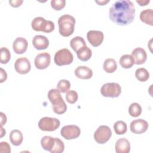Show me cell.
Returning <instances> with one entry per match:
<instances>
[{"label": "cell", "mask_w": 153, "mask_h": 153, "mask_svg": "<svg viewBox=\"0 0 153 153\" xmlns=\"http://www.w3.org/2000/svg\"><path fill=\"white\" fill-rule=\"evenodd\" d=\"M135 16V8L129 0L115 1L109 10L110 20L118 25L126 26L131 23Z\"/></svg>", "instance_id": "1"}, {"label": "cell", "mask_w": 153, "mask_h": 153, "mask_svg": "<svg viewBox=\"0 0 153 153\" xmlns=\"http://www.w3.org/2000/svg\"><path fill=\"white\" fill-rule=\"evenodd\" d=\"M75 25V19L73 16L69 14L61 16L58 19L60 34L64 37L69 36L74 33Z\"/></svg>", "instance_id": "2"}, {"label": "cell", "mask_w": 153, "mask_h": 153, "mask_svg": "<svg viewBox=\"0 0 153 153\" xmlns=\"http://www.w3.org/2000/svg\"><path fill=\"white\" fill-rule=\"evenodd\" d=\"M32 29L35 31H42L45 33L51 32L54 29V24L50 20H46L42 17L34 18L31 23Z\"/></svg>", "instance_id": "3"}, {"label": "cell", "mask_w": 153, "mask_h": 153, "mask_svg": "<svg viewBox=\"0 0 153 153\" xmlns=\"http://www.w3.org/2000/svg\"><path fill=\"white\" fill-rule=\"evenodd\" d=\"M74 56L67 48H62L57 51L54 55V63L58 66L68 65L72 63Z\"/></svg>", "instance_id": "4"}, {"label": "cell", "mask_w": 153, "mask_h": 153, "mask_svg": "<svg viewBox=\"0 0 153 153\" xmlns=\"http://www.w3.org/2000/svg\"><path fill=\"white\" fill-rule=\"evenodd\" d=\"M100 93L104 97H117L121 93V87L117 82L105 83L102 86Z\"/></svg>", "instance_id": "5"}, {"label": "cell", "mask_w": 153, "mask_h": 153, "mask_svg": "<svg viewBox=\"0 0 153 153\" xmlns=\"http://www.w3.org/2000/svg\"><path fill=\"white\" fill-rule=\"evenodd\" d=\"M60 125V121L56 118L45 117L38 122V127L42 131H53L57 129Z\"/></svg>", "instance_id": "6"}, {"label": "cell", "mask_w": 153, "mask_h": 153, "mask_svg": "<svg viewBox=\"0 0 153 153\" xmlns=\"http://www.w3.org/2000/svg\"><path fill=\"white\" fill-rule=\"evenodd\" d=\"M112 136V131L110 128L107 126H100L94 133V139L95 141L100 144H103L107 142Z\"/></svg>", "instance_id": "7"}, {"label": "cell", "mask_w": 153, "mask_h": 153, "mask_svg": "<svg viewBox=\"0 0 153 153\" xmlns=\"http://www.w3.org/2000/svg\"><path fill=\"white\" fill-rule=\"evenodd\" d=\"M81 130L79 127L75 125L65 126L60 130L61 136L67 140L75 139L79 136Z\"/></svg>", "instance_id": "8"}, {"label": "cell", "mask_w": 153, "mask_h": 153, "mask_svg": "<svg viewBox=\"0 0 153 153\" xmlns=\"http://www.w3.org/2000/svg\"><path fill=\"white\" fill-rule=\"evenodd\" d=\"M51 57L49 53L47 52L38 54L35 58L34 64L38 69H44L50 64Z\"/></svg>", "instance_id": "9"}, {"label": "cell", "mask_w": 153, "mask_h": 153, "mask_svg": "<svg viewBox=\"0 0 153 153\" xmlns=\"http://www.w3.org/2000/svg\"><path fill=\"white\" fill-rule=\"evenodd\" d=\"M14 68L16 72L20 74H27L31 69L30 63L27 58L20 57L16 60Z\"/></svg>", "instance_id": "10"}, {"label": "cell", "mask_w": 153, "mask_h": 153, "mask_svg": "<svg viewBox=\"0 0 153 153\" xmlns=\"http://www.w3.org/2000/svg\"><path fill=\"white\" fill-rule=\"evenodd\" d=\"M130 128L132 133L142 134L148 128V123L143 119H137L132 121L130 125Z\"/></svg>", "instance_id": "11"}, {"label": "cell", "mask_w": 153, "mask_h": 153, "mask_svg": "<svg viewBox=\"0 0 153 153\" xmlns=\"http://www.w3.org/2000/svg\"><path fill=\"white\" fill-rule=\"evenodd\" d=\"M104 35L102 31L91 30L87 33V38L88 42L93 47L99 46L103 41Z\"/></svg>", "instance_id": "12"}, {"label": "cell", "mask_w": 153, "mask_h": 153, "mask_svg": "<svg viewBox=\"0 0 153 153\" xmlns=\"http://www.w3.org/2000/svg\"><path fill=\"white\" fill-rule=\"evenodd\" d=\"M134 60V63L136 65H142L145 62L147 58L146 51L142 47H137L134 48L131 55Z\"/></svg>", "instance_id": "13"}, {"label": "cell", "mask_w": 153, "mask_h": 153, "mask_svg": "<svg viewBox=\"0 0 153 153\" xmlns=\"http://www.w3.org/2000/svg\"><path fill=\"white\" fill-rule=\"evenodd\" d=\"M28 42L27 40L23 37L17 38L13 42V50L16 54H20L24 53L27 48Z\"/></svg>", "instance_id": "14"}, {"label": "cell", "mask_w": 153, "mask_h": 153, "mask_svg": "<svg viewBox=\"0 0 153 153\" xmlns=\"http://www.w3.org/2000/svg\"><path fill=\"white\" fill-rule=\"evenodd\" d=\"M32 44L36 50H44L48 47L49 41L46 36L38 35L33 38Z\"/></svg>", "instance_id": "15"}, {"label": "cell", "mask_w": 153, "mask_h": 153, "mask_svg": "<svg viewBox=\"0 0 153 153\" xmlns=\"http://www.w3.org/2000/svg\"><path fill=\"white\" fill-rule=\"evenodd\" d=\"M75 75L80 79H88L92 77V70L85 66H78L75 70Z\"/></svg>", "instance_id": "16"}, {"label": "cell", "mask_w": 153, "mask_h": 153, "mask_svg": "<svg viewBox=\"0 0 153 153\" xmlns=\"http://www.w3.org/2000/svg\"><path fill=\"white\" fill-rule=\"evenodd\" d=\"M48 98L52 103V106H57L65 102L61 96L60 92L57 89H51L48 92Z\"/></svg>", "instance_id": "17"}, {"label": "cell", "mask_w": 153, "mask_h": 153, "mask_svg": "<svg viewBox=\"0 0 153 153\" xmlns=\"http://www.w3.org/2000/svg\"><path fill=\"white\" fill-rule=\"evenodd\" d=\"M115 148L117 153H128L130 151V144L127 139L120 138L117 140Z\"/></svg>", "instance_id": "18"}, {"label": "cell", "mask_w": 153, "mask_h": 153, "mask_svg": "<svg viewBox=\"0 0 153 153\" xmlns=\"http://www.w3.org/2000/svg\"><path fill=\"white\" fill-rule=\"evenodd\" d=\"M140 20L150 26L153 25V11L152 9H146L141 11L140 14Z\"/></svg>", "instance_id": "19"}, {"label": "cell", "mask_w": 153, "mask_h": 153, "mask_svg": "<svg viewBox=\"0 0 153 153\" xmlns=\"http://www.w3.org/2000/svg\"><path fill=\"white\" fill-rule=\"evenodd\" d=\"M23 134L19 130H13L10 134L11 143L14 146H19L23 142Z\"/></svg>", "instance_id": "20"}, {"label": "cell", "mask_w": 153, "mask_h": 153, "mask_svg": "<svg viewBox=\"0 0 153 153\" xmlns=\"http://www.w3.org/2000/svg\"><path fill=\"white\" fill-rule=\"evenodd\" d=\"M70 46L75 52H76L81 48L86 46V43L82 37L77 36L73 38L70 41Z\"/></svg>", "instance_id": "21"}, {"label": "cell", "mask_w": 153, "mask_h": 153, "mask_svg": "<svg viewBox=\"0 0 153 153\" xmlns=\"http://www.w3.org/2000/svg\"><path fill=\"white\" fill-rule=\"evenodd\" d=\"M76 53L78 58L80 60L83 62L88 60L90 59L92 54V51L91 49L88 47H87V45L81 48Z\"/></svg>", "instance_id": "22"}, {"label": "cell", "mask_w": 153, "mask_h": 153, "mask_svg": "<svg viewBox=\"0 0 153 153\" xmlns=\"http://www.w3.org/2000/svg\"><path fill=\"white\" fill-rule=\"evenodd\" d=\"M55 142V139L49 136H44L41 140V145L42 148L48 151H51Z\"/></svg>", "instance_id": "23"}, {"label": "cell", "mask_w": 153, "mask_h": 153, "mask_svg": "<svg viewBox=\"0 0 153 153\" xmlns=\"http://www.w3.org/2000/svg\"><path fill=\"white\" fill-rule=\"evenodd\" d=\"M119 63L122 68L126 69L131 68L134 64V62L132 56L129 54L123 55L120 59Z\"/></svg>", "instance_id": "24"}, {"label": "cell", "mask_w": 153, "mask_h": 153, "mask_svg": "<svg viewBox=\"0 0 153 153\" xmlns=\"http://www.w3.org/2000/svg\"><path fill=\"white\" fill-rule=\"evenodd\" d=\"M103 68L104 71L107 73H112L116 71L117 68V64L114 59L108 58L105 60Z\"/></svg>", "instance_id": "25"}, {"label": "cell", "mask_w": 153, "mask_h": 153, "mask_svg": "<svg viewBox=\"0 0 153 153\" xmlns=\"http://www.w3.org/2000/svg\"><path fill=\"white\" fill-rule=\"evenodd\" d=\"M135 76L139 81L145 82L149 78V74L145 68H140L136 69L135 72Z\"/></svg>", "instance_id": "26"}, {"label": "cell", "mask_w": 153, "mask_h": 153, "mask_svg": "<svg viewBox=\"0 0 153 153\" xmlns=\"http://www.w3.org/2000/svg\"><path fill=\"white\" fill-rule=\"evenodd\" d=\"M114 129L117 134H123L127 131V124L123 121H117L114 124Z\"/></svg>", "instance_id": "27"}, {"label": "cell", "mask_w": 153, "mask_h": 153, "mask_svg": "<svg viewBox=\"0 0 153 153\" xmlns=\"http://www.w3.org/2000/svg\"><path fill=\"white\" fill-rule=\"evenodd\" d=\"M129 114L133 117H139L142 113V108L137 103H132L128 108Z\"/></svg>", "instance_id": "28"}, {"label": "cell", "mask_w": 153, "mask_h": 153, "mask_svg": "<svg viewBox=\"0 0 153 153\" xmlns=\"http://www.w3.org/2000/svg\"><path fill=\"white\" fill-rule=\"evenodd\" d=\"M11 58L9 50L6 47H1L0 50V61L2 64L7 63Z\"/></svg>", "instance_id": "29"}, {"label": "cell", "mask_w": 153, "mask_h": 153, "mask_svg": "<svg viewBox=\"0 0 153 153\" xmlns=\"http://www.w3.org/2000/svg\"><path fill=\"white\" fill-rule=\"evenodd\" d=\"M55 142L54 146L51 150V153H61L63 152L65 149V145L62 140H61L59 138L54 137Z\"/></svg>", "instance_id": "30"}, {"label": "cell", "mask_w": 153, "mask_h": 153, "mask_svg": "<svg viewBox=\"0 0 153 153\" xmlns=\"http://www.w3.org/2000/svg\"><path fill=\"white\" fill-rule=\"evenodd\" d=\"M71 87V83L68 80L61 79L57 84V89L62 93L68 91Z\"/></svg>", "instance_id": "31"}, {"label": "cell", "mask_w": 153, "mask_h": 153, "mask_svg": "<svg viewBox=\"0 0 153 153\" xmlns=\"http://www.w3.org/2000/svg\"><path fill=\"white\" fill-rule=\"evenodd\" d=\"M66 100L69 103H75L78 100V93L75 90H68L66 94Z\"/></svg>", "instance_id": "32"}, {"label": "cell", "mask_w": 153, "mask_h": 153, "mask_svg": "<svg viewBox=\"0 0 153 153\" xmlns=\"http://www.w3.org/2000/svg\"><path fill=\"white\" fill-rule=\"evenodd\" d=\"M66 5L65 0H52L51 1V6L55 10H60L63 8Z\"/></svg>", "instance_id": "33"}, {"label": "cell", "mask_w": 153, "mask_h": 153, "mask_svg": "<svg viewBox=\"0 0 153 153\" xmlns=\"http://www.w3.org/2000/svg\"><path fill=\"white\" fill-rule=\"evenodd\" d=\"M52 108H53V111L57 114H64L67 110V105L65 102L57 106H52Z\"/></svg>", "instance_id": "34"}, {"label": "cell", "mask_w": 153, "mask_h": 153, "mask_svg": "<svg viewBox=\"0 0 153 153\" xmlns=\"http://www.w3.org/2000/svg\"><path fill=\"white\" fill-rule=\"evenodd\" d=\"M11 148L10 145L6 142H1L0 143V152L1 153H10Z\"/></svg>", "instance_id": "35"}, {"label": "cell", "mask_w": 153, "mask_h": 153, "mask_svg": "<svg viewBox=\"0 0 153 153\" xmlns=\"http://www.w3.org/2000/svg\"><path fill=\"white\" fill-rule=\"evenodd\" d=\"M1 72H0V82H3L5 81L7 78V74L4 69H3L2 68L0 69Z\"/></svg>", "instance_id": "36"}, {"label": "cell", "mask_w": 153, "mask_h": 153, "mask_svg": "<svg viewBox=\"0 0 153 153\" xmlns=\"http://www.w3.org/2000/svg\"><path fill=\"white\" fill-rule=\"evenodd\" d=\"M23 0H13L9 1V4L13 7H18L22 5Z\"/></svg>", "instance_id": "37"}, {"label": "cell", "mask_w": 153, "mask_h": 153, "mask_svg": "<svg viewBox=\"0 0 153 153\" xmlns=\"http://www.w3.org/2000/svg\"><path fill=\"white\" fill-rule=\"evenodd\" d=\"M0 114H1V126H2L7 122V117L5 114H4L3 112H1Z\"/></svg>", "instance_id": "38"}, {"label": "cell", "mask_w": 153, "mask_h": 153, "mask_svg": "<svg viewBox=\"0 0 153 153\" xmlns=\"http://www.w3.org/2000/svg\"><path fill=\"white\" fill-rule=\"evenodd\" d=\"M136 2L138 3L140 6H145L149 3V0H136Z\"/></svg>", "instance_id": "39"}, {"label": "cell", "mask_w": 153, "mask_h": 153, "mask_svg": "<svg viewBox=\"0 0 153 153\" xmlns=\"http://www.w3.org/2000/svg\"><path fill=\"white\" fill-rule=\"evenodd\" d=\"M97 4H98L100 5H104L108 2H109V0H103V1H95Z\"/></svg>", "instance_id": "40"}, {"label": "cell", "mask_w": 153, "mask_h": 153, "mask_svg": "<svg viewBox=\"0 0 153 153\" xmlns=\"http://www.w3.org/2000/svg\"><path fill=\"white\" fill-rule=\"evenodd\" d=\"M5 134V130L4 129L2 126L1 127V137H2Z\"/></svg>", "instance_id": "41"}]
</instances>
